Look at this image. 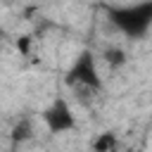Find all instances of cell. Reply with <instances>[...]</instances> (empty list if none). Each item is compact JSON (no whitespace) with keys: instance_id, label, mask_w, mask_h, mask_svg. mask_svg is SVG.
Segmentation results:
<instances>
[{"instance_id":"6","label":"cell","mask_w":152,"mask_h":152,"mask_svg":"<svg viewBox=\"0 0 152 152\" xmlns=\"http://www.w3.org/2000/svg\"><path fill=\"white\" fill-rule=\"evenodd\" d=\"M104 59H107L112 66H121V64L126 62V55H124L121 48H109V50H104Z\"/></svg>"},{"instance_id":"4","label":"cell","mask_w":152,"mask_h":152,"mask_svg":"<svg viewBox=\"0 0 152 152\" xmlns=\"http://www.w3.org/2000/svg\"><path fill=\"white\" fill-rule=\"evenodd\" d=\"M93 150H95V152H114V150H116V135H114L112 131L100 133V135L95 138V142H93Z\"/></svg>"},{"instance_id":"7","label":"cell","mask_w":152,"mask_h":152,"mask_svg":"<svg viewBox=\"0 0 152 152\" xmlns=\"http://www.w3.org/2000/svg\"><path fill=\"white\" fill-rule=\"evenodd\" d=\"M10 152H14V150H10Z\"/></svg>"},{"instance_id":"5","label":"cell","mask_w":152,"mask_h":152,"mask_svg":"<svg viewBox=\"0 0 152 152\" xmlns=\"http://www.w3.org/2000/svg\"><path fill=\"white\" fill-rule=\"evenodd\" d=\"M28 138H31V124H28V121L17 124L14 131H12V140H14V145H17V142H24V140H28Z\"/></svg>"},{"instance_id":"1","label":"cell","mask_w":152,"mask_h":152,"mask_svg":"<svg viewBox=\"0 0 152 152\" xmlns=\"http://www.w3.org/2000/svg\"><path fill=\"white\" fill-rule=\"evenodd\" d=\"M109 21L128 38H142L147 36L152 26V2H138V5H126V7H109L107 10Z\"/></svg>"},{"instance_id":"3","label":"cell","mask_w":152,"mask_h":152,"mask_svg":"<svg viewBox=\"0 0 152 152\" xmlns=\"http://www.w3.org/2000/svg\"><path fill=\"white\" fill-rule=\"evenodd\" d=\"M43 121H45L50 133H64V131H71L76 126V116H74V112L64 97H57L43 112Z\"/></svg>"},{"instance_id":"2","label":"cell","mask_w":152,"mask_h":152,"mask_svg":"<svg viewBox=\"0 0 152 152\" xmlns=\"http://www.w3.org/2000/svg\"><path fill=\"white\" fill-rule=\"evenodd\" d=\"M66 83L69 86H76V88H86V90H102V78H100V71H97V64H95V57L90 50H83L76 62L71 64L69 74H66Z\"/></svg>"}]
</instances>
